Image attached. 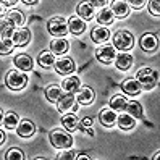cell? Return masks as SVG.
Listing matches in <instances>:
<instances>
[{
  "mask_svg": "<svg viewBox=\"0 0 160 160\" xmlns=\"http://www.w3.org/2000/svg\"><path fill=\"white\" fill-rule=\"evenodd\" d=\"M50 142L57 149H67V147H71L73 138L70 134V131H63V129L57 128L50 133Z\"/></svg>",
  "mask_w": 160,
  "mask_h": 160,
  "instance_id": "obj_1",
  "label": "cell"
},
{
  "mask_svg": "<svg viewBox=\"0 0 160 160\" xmlns=\"http://www.w3.org/2000/svg\"><path fill=\"white\" fill-rule=\"evenodd\" d=\"M138 81L139 84L142 86L144 89H152L155 84H157V79H158V74L155 70L152 68H141L138 71Z\"/></svg>",
  "mask_w": 160,
  "mask_h": 160,
  "instance_id": "obj_2",
  "label": "cell"
},
{
  "mask_svg": "<svg viewBox=\"0 0 160 160\" xmlns=\"http://www.w3.org/2000/svg\"><path fill=\"white\" fill-rule=\"evenodd\" d=\"M5 81H7V86L10 88V89L20 91V89H23L26 84H28V76H26L24 73L18 71V70H12V71L7 73Z\"/></svg>",
  "mask_w": 160,
  "mask_h": 160,
  "instance_id": "obj_3",
  "label": "cell"
},
{
  "mask_svg": "<svg viewBox=\"0 0 160 160\" xmlns=\"http://www.w3.org/2000/svg\"><path fill=\"white\" fill-rule=\"evenodd\" d=\"M134 44V37L131 36V32L128 31H118L115 36H113V47L121 52L125 50H129Z\"/></svg>",
  "mask_w": 160,
  "mask_h": 160,
  "instance_id": "obj_4",
  "label": "cell"
},
{
  "mask_svg": "<svg viewBox=\"0 0 160 160\" xmlns=\"http://www.w3.org/2000/svg\"><path fill=\"white\" fill-rule=\"evenodd\" d=\"M47 29H49V32L55 37H62L68 32V23L63 20V18L60 16H55L52 18V20H49V23H47Z\"/></svg>",
  "mask_w": 160,
  "mask_h": 160,
  "instance_id": "obj_5",
  "label": "cell"
},
{
  "mask_svg": "<svg viewBox=\"0 0 160 160\" xmlns=\"http://www.w3.org/2000/svg\"><path fill=\"white\" fill-rule=\"evenodd\" d=\"M58 110L63 113H68L70 110H76V99H74L73 92H67L65 96L58 99Z\"/></svg>",
  "mask_w": 160,
  "mask_h": 160,
  "instance_id": "obj_6",
  "label": "cell"
},
{
  "mask_svg": "<svg viewBox=\"0 0 160 160\" xmlns=\"http://www.w3.org/2000/svg\"><path fill=\"white\" fill-rule=\"evenodd\" d=\"M139 44H141V49L144 52H155L157 47H158V39L155 34H144L142 37L139 39Z\"/></svg>",
  "mask_w": 160,
  "mask_h": 160,
  "instance_id": "obj_7",
  "label": "cell"
},
{
  "mask_svg": "<svg viewBox=\"0 0 160 160\" xmlns=\"http://www.w3.org/2000/svg\"><path fill=\"white\" fill-rule=\"evenodd\" d=\"M12 39H13L15 45H18V47H24V45H28V42L31 41V32H29V29H24V28H18V29H15Z\"/></svg>",
  "mask_w": 160,
  "mask_h": 160,
  "instance_id": "obj_8",
  "label": "cell"
},
{
  "mask_svg": "<svg viewBox=\"0 0 160 160\" xmlns=\"http://www.w3.org/2000/svg\"><path fill=\"white\" fill-rule=\"evenodd\" d=\"M53 67H55V70H57V73L63 74V76L71 74L74 71V68H76V67H74V62L71 58H62V60H58L57 63H55Z\"/></svg>",
  "mask_w": 160,
  "mask_h": 160,
  "instance_id": "obj_9",
  "label": "cell"
},
{
  "mask_svg": "<svg viewBox=\"0 0 160 160\" xmlns=\"http://www.w3.org/2000/svg\"><path fill=\"white\" fill-rule=\"evenodd\" d=\"M112 12H113L115 16L118 18H125L129 15V3L126 0H113V3H112Z\"/></svg>",
  "mask_w": 160,
  "mask_h": 160,
  "instance_id": "obj_10",
  "label": "cell"
},
{
  "mask_svg": "<svg viewBox=\"0 0 160 160\" xmlns=\"http://www.w3.org/2000/svg\"><path fill=\"white\" fill-rule=\"evenodd\" d=\"M115 58V47L113 45H103L97 50V60L102 63H110Z\"/></svg>",
  "mask_w": 160,
  "mask_h": 160,
  "instance_id": "obj_11",
  "label": "cell"
},
{
  "mask_svg": "<svg viewBox=\"0 0 160 160\" xmlns=\"http://www.w3.org/2000/svg\"><path fill=\"white\" fill-rule=\"evenodd\" d=\"M99 120H100V123L103 126H112L115 123V121L118 120L117 113H115V110L113 108H102L100 110V113H99Z\"/></svg>",
  "mask_w": 160,
  "mask_h": 160,
  "instance_id": "obj_12",
  "label": "cell"
},
{
  "mask_svg": "<svg viewBox=\"0 0 160 160\" xmlns=\"http://www.w3.org/2000/svg\"><path fill=\"white\" fill-rule=\"evenodd\" d=\"M15 65L18 67V70H23V71H29L34 67L32 58L29 57V55H26V53L16 55V57H15Z\"/></svg>",
  "mask_w": 160,
  "mask_h": 160,
  "instance_id": "obj_13",
  "label": "cell"
},
{
  "mask_svg": "<svg viewBox=\"0 0 160 160\" xmlns=\"http://www.w3.org/2000/svg\"><path fill=\"white\" fill-rule=\"evenodd\" d=\"M68 28L73 34H82L86 31V23L81 16H71L68 21Z\"/></svg>",
  "mask_w": 160,
  "mask_h": 160,
  "instance_id": "obj_14",
  "label": "cell"
},
{
  "mask_svg": "<svg viewBox=\"0 0 160 160\" xmlns=\"http://www.w3.org/2000/svg\"><path fill=\"white\" fill-rule=\"evenodd\" d=\"M62 123H63V126H65V129H68L70 133H73V131H76L78 129V126H79V120H78V117L74 115V113H65L63 117H62Z\"/></svg>",
  "mask_w": 160,
  "mask_h": 160,
  "instance_id": "obj_15",
  "label": "cell"
},
{
  "mask_svg": "<svg viewBox=\"0 0 160 160\" xmlns=\"http://www.w3.org/2000/svg\"><path fill=\"white\" fill-rule=\"evenodd\" d=\"M121 89H123L128 96H138L141 92V84L138 79H125L121 82Z\"/></svg>",
  "mask_w": 160,
  "mask_h": 160,
  "instance_id": "obj_16",
  "label": "cell"
},
{
  "mask_svg": "<svg viewBox=\"0 0 160 160\" xmlns=\"http://www.w3.org/2000/svg\"><path fill=\"white\" fill-rule=\"evenodd\" d=\"M36 133V126L32 121L29 120H23L20 125H18V134L21 138H31L32 134Z\"/></svg>",
  "mask_w": 160,
  "mask_h": 160,
  "instance_id": "obj_17",
  "label": "cell"
},
{
  "mask_svg": "<svg viewBox=\"0 0 160 160\" xmlns=\"http://www.w3.org/2000/svg\"><path fill=\"white\" fill-rule=\"evenodd\" d=\"M91 37H92L94 42H105L110 37V31L107 29L105 26H97V28H94V29H92Z\"/></svg>",
  "mask_w": 160,
  "mask_h": 160,
  "instance_id": "obj_18",
  "label": "cell"
},
{
  "mask_svg": "<svg viewBox=\"0 0 160 160\" xmlns=\"http://www.w3.org/2000/svg\"><path fill=\"white\" fill-rule=\"evenodd\" d=\"M78 15L82 20H92L94 18V5L91 2H81L78 5Z\"/></svg>",
  "mask_w": 160,
  "mask_h": 160,
  "instance_id": "obj_19",
  "label": "cell"
},
{
  "mask_svg": "<svg viewBox=\"0 0 160 160\" xmlns=\"http://www.w3.org/2000/svg\"><path fill=\"white\" fill-rule=\"evenodd\" d=\"M68 41L67 39H53L52 44H50V49L55 55H63V53H67L68 52Z\"/></svg>",
  "mask_w": 160,
  "mask_h": 160,
  "instance_id": "obj_20",
  "label": "cell"
},
{
  "mask_svg": "<svg viewBox=\"0 0 160 160\" xmlns=\"http://www.w3.org/2000/svg\"><path fill=\"white\" fill-rule=\"evenodd\" d=\"M131 65H133V57H131L129 53H126V52H121L118 57H117V68L118 70H121V71H125V70H128Z\"/></svg>",
  "mask_w": 160,
  "mask_h": 160,
  "instance_id": "obj_21",
  "label": "cell"
},
{
  "mask_svg": "<svg viewBox=\"0 0 160 160\" xmlns=\"http://www.w3.org/2000/svg\"><path fill=\"white\" fill-rule=\"evenodd\" d=\"M39 65H41L42 68L53 67V65H55V53L53 52H49V50L41 52V55H39Z\"/></svg>",
  "mask_w": 160,
  "mask_h": 160,
  "instance_id": "obj_22",
  "label": "cell"
},
{
  "mask_svg": "<svg viewBox=\"0 0 160 160\" xmlns=\"http://www.w3.org/2000/svg\"><path fill=\"white\" fill-rule=\"evenodd\" d=\"M92 100H94V91L88 86H84L78 94V102L82 103V105H89Z\"/></svg>",
  "mask_w": 160,
  "mask_h": 160,
  "instance_id": "obj_23",
  "label": "cell"
},
{
  "mask_svg": "<svg viewBox=\"0 0 160 160\" xmlns=\"http://www.w3.org/2000/svg\"><path fill=\"white\" fill-rule=\"evenodd\" d=\"M79 86H81V81L78 76H70L63 81V89L67 92H76L79 91Z\"/></svg>",
  "mask_w": 160,
  "mask_h": 160,
  "instance_id": "obj_24",
  "label": "cell"
},
{
  "mask_svg": "<svg viewBox=\"0 0 160 160\" xmlns=\"http://www.w3.org/2000/svg\"><path fill=\"white\" fill-rule=\"evenodd\" d=\"M63 96L60 88L57 86V84H52V86H49L45 89V97L49 102H58V99Z\"/></svg>",
  "mask_w": 160,
  "mask_h": 160,
  "instance_id": "obj_25",
  "label": "cell"
},
{
  "mask_svg": "<svg viewBox=\"0 0 160 160\" xmlns=\"http://www.w3.org/2000/svg\"><path fill=\"white\" fill-rule=\"evenodd\" d=\"M113 12L112 10H108V8H103V10L97 15V21L102 24V26H108V24H112L113 23Z\"/></svg>",
  "mask_w": 160,
  "mask_h": 160,
  "instance_id": "obj_26",
  "label": "cell"
},
{
  "mask_svg": "<svg viewBox=\"0 0 160 160\" xmlns=\"http://www.w3.org/2000/svg\"><path fill=\"white\" fill-rule=\"evenodd\" d=\"M118 126L121 129H131L134 126V118L133 115H129V113H121L118 117Z\"/></svg>",
  "mask_w": 160,
  "mask_h": 160,
  "instance_id": "obj_27",
  "label": "cell"
},
{
  "mask_svg": "<svg viewBox=\"0 0 160 160\" xmlns=\"http://www.w3.org/2000/svg\"><path fill=\"white\" fill-rule=\"evenodd\" d=\"M126 103H128V100L123 96H113L110 100V107L115 112H121V110H126Z\"/></svg>",
  "mask_w": 160,
  "mask_h": 160,
  "instance_id": "obj_28",
  "label": "cell"
},
{
  "mask_svg": "<svg viewBox=\"0 0 160 160\" xmlns=\"http://www.w3.org/2000/svg\"><path fill=\"white\" fill-rule=\"evenodd\" d=\"M126 112L129 115H133L134 118H141L142 117V108H141V103L136 100H131L126 103Z\"/></svg>",
  "mask_w": 160,
  "mask_h": 160,
  "instance_id": "obj_29",
  "label": "cell"
},
{
  "mask_svg": "<svg viewBox=\"0 0 160 160\" xmlns=\"http://www.w3.org/2000/svg\"><path fill=\"white\" fill-rule=\"evenodd\" d=\"M15 28L16 26L8 18H2V37H13Z\"/></svg>",
  "mask_w": 160,
  "mask_h": 160,
  "instance_id": "obj_30",
  "label": "cell"
},
{
  "mask_svg": "<svg viewBox=\"0 0 160 160\" xmlns=\"http://www.w3.org/2000/svg\"><path fill=\"white\" fill-rule=\"evenodd\" d=\"M18 120H20V117H18L16 113H13V112H10V113H7L3 117V125L7 128H10V129L18 128Z\"/></svg>",
  "mask_w": 160,
  "mask_h": 160,
  "instance_id": "obj_31",
  "label": "cell"
},
{
  "mask_svg": "<svg viewBox=\"0 0 160 160\" xmlns=\"http://www.w3.org/2000/svg\"><path fill=\"white\" fill-rule=\"evenodd\" d=\"M13 39L12 37H2V42H0V53L2 55H7V53H10L12 49H13Z\"/></svg>",
  "mask_w": 160,
  "mask_h": 160,
  "instance_id": "obj_32",
  "label": "cell"
},
{
  "mask_svg": "<svg viewBox=\"0 0 160 160\" xmlns=\"http://www.w3.org/2000/svg\"><path fill=\"white\" fill-rule=\"evenodd\" d=\"M8 20H10L15 26H21L23 24V21H24V16H23V13L20 12V10H12L10 13H8Z\"/></svg>",
  "mask_w": 160,
  "mask_h": 160,
  "instance_id": "obj_33",
  "label": "cell"
},
{
  "mask_svg": "<svg viewBox=\"0 0 160 160\" xmlns=\"http://www.w3.org/2000/svg\"><path fill=\"white\" fill-rule=\"evenodd\" d=\"M7 160H23L24 158V154L21 152L20 149H10L5 155Z\"/></svg>",
  "mask_w": 160,
  "mask_h": 160,
  "instance_id": "obj_34",
  "label": "cell"
},
{
  "mask_svg": "<svg viewBox=\"0 0 160 160\" xmlns=\"http://www.w3.org/2000/svg\"><path fill=\"white\" fill-rule=\"evenodd\" d=\"M149 10L152 15L160 16V0H149Z\"/></svg>",
  "mask_w": 160,
  "mask_h": 160,
  "instance_id": "obj_35",
  "label": "cell"
},
{
  "mask_svg": "<svg viewBox=\"0 0 160 160\" xmlns=\"http://www.w3.org/2000/svg\"><path fill=\"white\" fill-rule=\"evenodd\" d=\"M146 3H147V0H129V5L133 7V8H136V10L142 8Z\"/></svg>",
  "mask_w": 160,
  "mask_h": 160,
  "instance_id": "obj_36",
  "label": "cell"
},
{
  "mask_svg": "<svg viewBox=\"0 0 160 160\" xmlns=\"http://www.w3.org/2000/svg\"><path fill=\"white\" fill-rule=\"evenodd\" d=\"M74 155H76L74 152H62V154L58 155V158H60V160H65V158H76Z\"/></svg>",
  "mask_w": 160,
  "mask_h": 160,
  "instance_id": "obj_37",
  "label": "cell"
},
{
  "mask_svg": "<svg viewBox=\"0 0 160 160\" xmlns=\"http://www.w3.org/2000/svg\"><path fill=\"white\" fill-rule=\"evenodd\" d=\"M91 3L94 5V7H105V3H107V0H91Z\"/></svg>",
  "mask_w": 160,
  "mask_h": 160,
  "instance_id": "obj_38",
  "label": "cell"
},
{
  "mask_svg": "<svg viewBox=\"0 0 160 160\" xmlns=\"http://www.w3.org/2000/svg\"><path fill=\"white\" fill-rule=\"evenodd\" d=\"M91 125H92V118H82V121H81V126H86V128H91Z\"/></svg>",
  "mask_w": 160,
  "mask_h": 160,
  "instance_id": "obj_39",
  "label": "cell"
},
{
  "mask_svg": "<svg viewBox=\"0 0 160 160\" xmlns=\"http://www.w3.org/2000/svg\"><path fill=\"white\" fill-rule=\"evenodd\" d=\"M16 2H18V0H2L3 5H15Z\"/></svg>",
  "mask_w": 160,
  "mask_h": 160,
  "instance_id": "obj_40",
  "label": "cell"
},
{
  "mask_svg": "<svg viewBox=\"0 0 160 160\" xmlns=\"http://www.w3.org/2000/svg\"><path fill=\"white\" fill-rule=\"evenodd\" d=\"M23 2H24L26 5H36L37 2H39V0H23Z\"/></svg>",
  "mask_w": 160,
  "mask_h": 160,
  "instance_id": "obj_41",
  "label": "cell"
},
{
  "mask_svg": "<svg viewBox=\"0 0 160 160\" xmlns=\"http://www.w3.org/2000/svg\"><path fill=\"white\" fill-rule=\"evenodd\" d=\"M76 158H86V160H88L89 157H88L86 154H78V155H76Z\"/></svg>",
  "mask_w": 160,
  "mask_h": 160,
  "instance_id": "obj_42",
  "label": "cell"
},
{
  "mask_svg": "<svg viewBox=\"0 0 160 160\" xmlns=\"http://www.w3.org/2000/svg\"><path fill=\"white\" fill-rule=\"evenodd\" d=\"M152 158H154V160H160V152H157V154H155Z\"/></svg>",
  "mask_w": 160,
  "mask_h": 160,
  "instance_id": "obj_43",
  "label": "cell"
}]
</instances>
